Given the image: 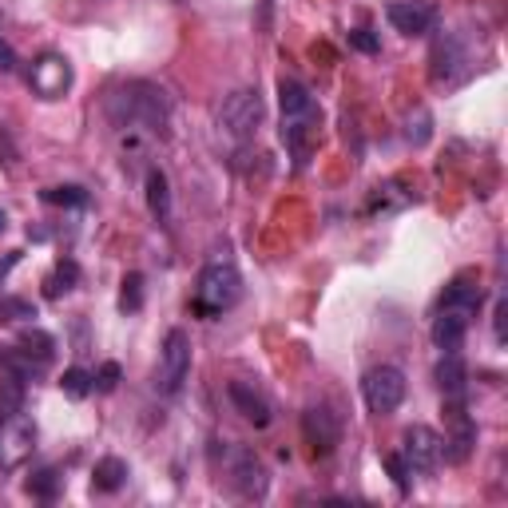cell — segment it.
Masks as SVG:
<instances>
[{"label": "cell", "instance_id": "1", "mask_svg": "<svg viewBox=\"0 0 508 508\" xmlns=\"http://www.w3.org/2000/svg\"><path fill=\"white\" fill-rule=\"evenodd\" d=\"M278 104H283V144L294 151L298 159H306V151L314 147L318 139V100L310 95V88L302 80H290L283 75L278 80Z\"/></svg>", "mask_w": 508, "mask_h": 508}, {"label": "cell", "instance_id": "2", "mask_svg": "<svg viewBox=\"0 0 508 508\" xmlns=\"http://www.w3.org/2000/svg\"><path fill=\"white\" fill-rule=\"evenodd\" d=\"M107 115H112L115 127H147V132H159L167 124V95L155 84H124L107 95Z\"/></svg>", "mask_w": 508, "mask_h": 508}, {"label": "cell", "instance_id": "3", "mask_svg": "<svg viewBox=\"0 0 508 508\" xmlns=\"http://www.w3.org/2000/svg\"><path fill=\"white\" fill-rule=\"evenodd\" d=\"M243 298V274L231 258H211L207 266L199 270V283H194V310L199 314H223L234 302Z\"/></svg>", "mask_w": 508, "mask_h": 508}, {"label": "cell", "instance_id": "4", "mask_svg": "<svg viewBox=\"0 0 508 508\" xmlns=\"http://www.w3.org/2000/svg\"><path fill=\"white\" fill-rule=\"evenodd\" d=\"M223 473H226V484L234 489V496H243V501H266L270 473L246 445H223Z\"/></svg>", "mask_w": 508, "mask_h": 508}, {"label": "cell", "instance_id": "5", "mask_svg": "<svg viewBox=\"0 0 508 508\" xmlns=\"http://www.w3.org/2000/svg\"><path fill=\"white\" fill-rule=\"evenodd\" d=\"M187 377H191V338L187 330H167L164 350H159V365H155V393L175 397Z\"/></svg>", "mask_w": 508, "mask_h": 508}, {"label": "cell", "instance_id": "6", "mask_svg": "<svg viewBox=\"0 0 508 508\" xmlns=\"http://www.w3.org/2000/svg\"><path fill=\"white\" fill-rule=\"evenodd\" d=\"M405 374L397 370V365H374L370 374L362 377V397L365 405H370V413L377 417H389L397 413V405L405 402Z\"/></svg>", "mask_w": 508, "mask_h": 508}, {"label": "cell", "instance_id": "7", "mask_svg": "<svg viewBox=\"0 0 508 508\" xmlns=\"http://www.w3.org/2000/svg\"><path fill=\"white\" fill-rule=\"evenodd\" d=\"M266 107H263V95H258V88H239L231 92L219 107V124L226 135L234 139H251L258 132V124H263Z\"/></svg>", "mask_w": 508, "mask_h": 508}, {"label": "cell", "instance_id": "8", "mask_svg": "<svg viewBox=\"0 0 508 508\" xmlns=\"http://www.w3.org/2000/svg\"><path fill=\"white\" fill-rule=\"evenodd\" d=\"M32 449H36V425H32V417L13 413L0 421V469L16 473L32 457Z\"/></svg>", "mask_w": 508, "mask_h": 508}, {"label": "cell", "instance_id": "9", "mask_svg": "<svg viewBox=\"0 0 508 508\" xmlns=\"http://www.w3.org/2000/svg\"><path fill=\"white\" fill-rule=\"evenodd\" d=\"M402 457L409 464V473L417 477H433L441 464V433L429 425H409L402 437Z\"/></svg>", "mask_w": 508, "mask_h": 508}, {"label": "cell", "instance_id": "10", "mask_svg": "<svg viewBox=\"0 0 508 508\" xmlns=\"http://www.w3.org/2000/svg\"><path fill=\"white\" fill-rule=\"evenodd\" d=\"M28 88L36 92L40 100H60V95L72 88V64L64 60L60 52H45L40 60H32Z\"/></svg>", "mask_w": 508, "mask_h": 508}, {"label": "cell", "instance_id": "11", "mask_svg": "<svg viewBox=\"0 0 508 508\" xmlns=\"http://www.w3.org/2000/svg\"><path fill=\"white\" fill-rule=\"evenodd\" d=\"M302 433H306L310 449H314L318 457H326V453H334V445L342 441V417L334 413L330 405H310L306 413H302Z\"/></svg>", "mask_w": 508, "mask_h": 508}, {"label": "cell", "instance_id": "12", "mask_svg": "<svg viewBox=\"0 0 508 508\" xmlns=\"http://www.w3.org/2000/svg\"><path fill=\"white\" fill-rule=\"evenodd\" d=\"M389 25L397 32H405V36H425V32H433L437 25V8L429 5V0H393V5L385 8Z\"/></svg>", "mask_w": 508, "mask_h": 508}, {"label": "cell", "instance_id": "13", "mask_svg": "<svg viewBox=\"0 0 508 508\" xmlns=\"http://www.w3.org/2000/svg\"><path fill=\"white\" fill-rule=\"evenodd\" d=\"M226 393H231V405L239 409V413L251 421L254 429H266L270 421H274V409H270V397L263 389H254L251 382H231L226 385Z\"/></svg>", "mask_w": 508, "mask_h": 508}, {"label": "cell", "instance_id": "14", "mask_svg": "<svg viewBox=\"0 0 508 508\" xmlns=\"http://www.w3.org/2000/svg\"><path fill=\"white\" fill-rule=\"evenodd\" d=\"M449 421H453V433L441 441V457H445L449 464H464L469 461V453H473V445H477V425L464 417L461 405L449 409Z\"/></svg>", "mask_w": 508, "mask_h": 508}, {"label": "cell", "instance_id": "15", "mask_svg": "<svg viewBox=\"0 0 508 508\" xmlns=\"http://www.w3.org/2000/svg\"><path fill=\"white\" fill-rule=\"evenodd\" d=\"M481 302H484V290H481V278L477 274H457L445 286V294H441V306L461 310V314H469V318H477Z\"/></svg>", "mask_w": 508, "mask_h": 508}, {"label": "cell", "instance_id": "16", "mask_svg": "<svg viewBox=\"0 0 508 508\" xmlns=\"http://www.w3.org/2000/svg\"><path fill=\"white\" fill-rule=\"evenodd\" d=\"M469 314H461V310H449V306H441V314L433 318V342H437V350H445V354H457L461 350V342H464V334H469Z\"/></svg>", "mask_w": 508, "mask_h": 508}, {"label": "cell", "instance_id": "17", "mask_svg": "<svg viewBox=\"0 0 508 508\" xmlns=\"http://www.w3.org/2000/svg\"><path fill=\"white\" fill-rule=\"evenodd\" d=\"M48 362H32L28 350H16V345H0V370L8 377H16V382H36L40 374H45Z\"/></svg>", "mask_w": 508, "mask_h": 508}, {"label": "cell", "instance_id": "18", "mask_svg": "<svg viewBox=\"0 0 508 508\" xmlns=\"http://www.w3.org/2000/svg\"><path fill=\"white\" fill-rule=\"evenodd\" d=\"M433 377H437L441 393L457 402V397L464 393V382H469V370H464V362L457 358V354H445V358L437 362V374H433Z\"/></svg>", "mask_w": 508, "mask_h": 508}, {"label": "cell", "instance_id": "19", "mask_svg": "<svg viewBox=\"0 0 508 508\" xmlns=\"http://www.w3.org/2000/svg\"><path fill=\"white\" fill-rule=\"evenodd\" d=\"M147 207H151V214H155L159 223L171 214V183H167V175L159 167L147 171Z\"/></svg>", "mask_w": 508, "mask_h": 508}, {"label": "cell", "instance_id": "20", "mask_svg": "<svg viewBox=\"0 0 508 508\" xmlns=\"http://www.w3.org/2000/svg\"><path fill=\"white\" fill-rule=\"evenodd\" d=\"M461 48H457V40L453 36H441L437 45H433V80H453V72L461 68Z\"/></svg>", "mask_w": 508, "mask_h": 508}, {"label": "cell", "instance_id": "21", "mask_svg": "<svg viewBox=\"0 0 508 508\" xmlns=\"http://www.w3.org/2000/svg\"><path fill=\"white\" fill-rule=\"evenodd\" d=\"M124 481H127V461H120V457H104L100 464H95V473H92V484L100 493L124 489Z\"/></svg>", "mask_w": 508, "mask_h": 508}, {"label": "cell", "instance_id": "22", "mask_svg": "<svg viewBox=\"0 0 508 508\" xmlns=\"http://www.w3.org/2000/svg\"><path fill=\"white\" fill-rule=\"evenodd\" d=\"M13 413H25V382L5 377V382H0V421L13 417Z\"/></svg>", "mask_w": 508, "mask_h": 508}, {"label": "cell", "instance_id": "23", "mask_svg": "<svg viewBox=\"0 0 508 508\" xmlns=\"http://www.w3.org/2000/svg\"><path fill=\"white\" fill-rule=\"evenodd\" d=\"M75 278H80V270H75L72 258H64V263L48 274V283H45V294L48 298H60V294H68V290L75 286Z\"/></svg>", "mask_w": 508, "mask_h": 508}, {"label": "cell", "instance_id": "24", "mask_svg": "<svg viewBox=\"0 0 508 508\" xmlns=\"http://www.w3.org/2000/svg\"><path fill=\"white\" fill-rule=\"evenodd\" d=\"M60 389H64V397H72V402H84V397L92 393V374L80 370V365H72V370H64Z\"/></svg>", "mask_w": 508, "mask_h": 508}, {"label": "cell", "instance_id": "25", "mask_svg": "<svg viewBox=\"0 0 508 508\" xmlns=\"http://www.w3.org/2000/svg\"><path fill=\"white\" fill-rule=\"evenodd\" d=\"M28 496H40V501H52V496H60V489H64V477L56 469H40L36 477H32L28 484Z\"/></svg>", "mask_w": 508, "mask_h": 508}, {"label": "cell", "instance_id": "26", "mask_svg": "<svg viewBox=\"0 0 508 508\" xmlns=\"http://www.w3.org/2000/svg\"><path fill=\"white\" fill-rule=\"evenodd\" d=\"M20 350H28V354H36L40 362H52V350H56V338L52 334H45V330H25L20 334Z\"/></svg>", "mask_w": 508, "mask_h": 508}, {"label": "cell", "instance_id": "27", "mask_svg": "<svg viewBox=\"0 0 508 508\" xmlns=\"http://www.w3.org/2000/svg\"><path fill=\"white\" fill-rule=\"evenodd\" d=\"M429 135H433V120H429L425 107L409 112V120H405V139H409V144H413V147H425Z\"/></svg>", "mask_w": 508, "mask_h": 508}, {"label": "cell", "instance_id": "28", "mask_svg": "<svg viewBox=\"0 0 508 508\" xmlns=\"http://www.w3.org/2000/svg\"><path fill=\"white\" fill-rule=\"evenodd\" d=\"M40 199L52 203V207H84V203H88V191L84 187H48V191H40Z\"/></svg>", "mask_w": 508, "mask_h": 508}, {"label": "cell", "instance_id": "29", "mask_svg": "<svg viewBox=\"0 0 508 508\" xmlns=\"http://www.w3.org/2000/svg\"><path fill=\"white\" fill-rule=\"evenodd\" d=\"M36 306L28 298H0V322H32Z\"/></svg>", "mask_w": 508, "mask_h": 508}, {"label": "cell", "instance_id": "30", "mask_svg": "<svg viewBox=\"0 0 508 508\" xmlns=\"http://www.w3.org/2000/svg\"><path fill=\"white\" fill-rule=\"evenodd\" d=\"M120 306H124V310H139V306H144V274H135V270H132V274L124 278Z\"/></svg>", "mask_w": 508, "mask_h": 508}, {"label": "cell", "instance_id": "31", "mask_svg": "<svg viewBox=\"0 0 508 508\" xmlns=\"http://www.w3.org/2000/svg\"><path fill=\"white\" fill-rule=\"evenodd\" d=\"M115 385H120V365L104 362L100 374H92V389H100V393H115Z\"/></svg>", "mask_w": 508, "mask_h": 508}, {"label": "cell", "instance_id": "32", "mask_svg": "<svg viewBox=\"0 0 508 508\" xmlns=\"http://www.w3.org/2000/svg\"><path fill=\"white\" fill-rule=\"evenodd\" d=\"M385 469H389V477H393V484L397 489H409V477H413V473H409V464H405V457L402 453H385Z\"/></svg>", "mask_w": 508, "mask_h": 508}, {"label": "cell", "instance_id": "33", "mask_svg": "<svg viewBox=\"0 0 508 508\" xmlns=\"http://www.w3.org/2000/svg\"><path fill=\"white\" fill-rule=\"evenodd\" d=\"M16 72V52L8 40H0V75H13Z\"/></svg>", "mask_w": 508, "mask_h": 508}, {"label": "cell", "instance_id": "34", "mask_svg": "<svg viewBox=\"0 0 508 508\" xmlns=\"http://www.w3.org/2000/svg\"><path fill=\"white\" fill-rule=\"evenodd\" d=\"M504 318H508V302L496 298V310H493V334H496V342H504Z\"/></svg>", "mask_w": 508, "mask_h": 508}, {"label": "cell", "instance_id": "35", "mask_svg": "<svg viewBox=\"0 0 508 508\" xmlns=\"http://www.w3.org/2000/svg\"><path fill=\"white\" fill-rule=\"evenodd\" d=\"M350 40H354V48H362V52H377V40L370 36L365 28H358V32H350Z\"/></svg>", "mask_w": 508, "mask_h": 508}, {"label": "cell", "instance_id": "36", "mask_svg": "<svg viewBox=\"0 0 508 508\" xmlns=\"http://www.w3.org/2000/svg\"><path fill=\"white\" fill-rule=\"evenodd\" d=\"M5 226H8V214H5V211H0V234H5Z\"/></svg>", "mask_w": 508, "mask_h": 508}]
</instances>
